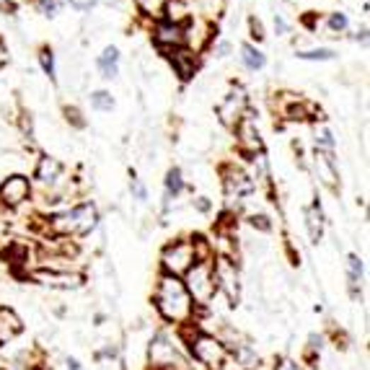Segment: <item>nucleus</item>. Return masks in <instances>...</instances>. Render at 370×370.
Masks as SVG:
<instances>
[{"label": "nucleus", "mask_w": 370, "mask_h": 370, "mask_svg": "<svg viewBox=\"0 0 370 370\" xmlns=\"http://www.w3.org/2000/svg\"><path fill=\"white\" fill-rule=\"evenodd\" d=\"M243 106H246V96L243 91H231L226 98V104H220V120L226 122V125H238L243 120Z\"/></svg>", "instance_id": "obj_11"}, {"label": "nucleus", "mask_w": 370, "mask_h": 370, "mask_svg": "<svg viewBox=\"0 0 370 370\" xmlns=\"http://www.w3.org/2000/svg\"><path fill=\"white\" fill-rule=\"evenodd\" d=\"M329 29L332 31H345L347 29V16L345 13H332L329 16Z\"/></svg>", "instance_id": "obj_30"}, {"label": "nucleus", "mask_w": 370, "mask_h": 370, "mask_svg": "<svg viewBox=\"0 0 370 370\" xmlns=\"http://www.w3.org/2000/svg\"><path fill=\"white\" fill-rule=\"evenodd\" d=\"M218 52H220V57H226V54L231 52V45H228V42H220V45H218Z\"/></svg>", "instance_id": "obj_41"}, {"label": "nucleus", "mask_w": 370, "mask_h": 370, "mask_svg": "<svg viewBox=\"0 0 370 370\" xmlns=\"http://www.w3.org/2000/svg\"><path fill=\"white\" fill-rule=\"evenodd\" d=\"M153 301H156V308L161 311V316L171 321V324L184 326L195 318V303H192L187 287L179 277L163 274L158 279V285H156Z\"/></svg>", "instance_id": "obj_1"}, {"label": "nucleus", "mask_w": 370, "mask_h": 370, "mask_svg": "<svg viewBox=\"0 0 370 370\" xmlns=\"http://www.w3.org/2000/svg\"><path fill=\"white\" fill-rule=\"evenodd\" d=\"M197 210H202V212H207L210 210V202H207V200H204V197H200V200H197Z\"/></svg>", "instance_id": "obj_39"}, {"label": "nucleus", "mask_w": 370, "mask_h": 370, "mask_svg": "<svg viewBox=\"0 0 370 370\" xmlns=\"http://www.w3.org/2000/svg\"><path fill=\"white\" fill-rule=\"evenodd\" d=\"M6 60V54H3V47H0V62Z\"/></svg>", "instance_id": "obj_42"}, {"label": "nucleus", "mask_w": 370, "mask_h": 370, "mask_svg": "<svg viewBox=\"0 0 370 370\" xmlns=\"http://www.w3.org/2000/svg\"><path fill=\"white\" fill-rule=\"evenodd\" d=\"M363 262L360 257L355 254H349L347 259V290H349V298L352 301H360V295H363Z\"/></svg>", "instance_id": "obj_13"}, {"label": "nucleus", "mask_w": 370, "mask_h": 370, "mask_svg": "<svg viewBox=\"0 0 370 370\" xmlns=\"http://www.w3.org/2000/svg\"><path fill=\"white\" fill-rule=\"evenodd\" d=\"M274 29H277L279 34H285V31H287V23L282 21V18H279V16H274Z\"/></svg>", "instance_id": "obj_38"}, {"label": "nucleus", "mask_w": 370, "mask_h": 370, "mask_svg": "<svg viewBox=\"0 0 370 370\" xmlns=\"http://www.w3.org/2000/svg\"><path fill=\"white\" fill-rule=\"evenodd\" d=\"M168 0H137V6L143 8L148 16H161V11L166 8Z\"/></svg>", "instance_id": "obj_27"}, {"label": "nucleus", "mask_w": 370, "mask_h": 370, "mask_svg": "<svg viewBox=\"0 0 370 370\" xmlns=\"http://www.w3.org/2000/svg\"><path fill=\"white\" fill-rule=\"evenodd\" d=\"M241 62L249 70H262L267 65V57L262 50H257L254 45H243L241 47Z\"/></svg>", "instance_id": "obj_21"}, {"label": "nucleus", "mask_w": 370, "mask_h": 370, "mask_svg": "<svg viewBox=\"0 0 370 370\" xmlns=\"http://www.w3.org/2000/svg\"><path fill=\"white\" fill-rule=\"evenodd\" d=\"M274 370H303L298 363H293V360H279L277 365H274Z\"/></svg>", "instance_id": "obj_36"}, {"label": "nucleus", "mask_w": 370, "mask_h": 370, "mask_svg": "<svg viewBox=\"0 0 370 370\" xmlns=\"http://www.w3.org/2000/svg\"><path fill=\"white\" fill-rule=\"evenodd\" d=\"M171 65H174L176 76L182 78V81H187V78L195 76L197 54L192 52V50H184V47H179V50H171Z\"/></svg>", "instance_id": "obj_12"}, {"label": "nucleus", "mask_w": 370, "mask_h": 370, "mask_svg": "<svg viewBox=\"0 0 370 370\" xmlns=\"http://www.w3.org/2000/svg\"><path fill=\"white\" fill-rule=\"evenodd\" d=\"M68 3H70L73 8H78V11H91L96 0H68Z\"/></svg>", "instance_id": "obj_34"}, {"label": "nucleus", "mask_w": 370, "mask_h": 370, "mask_svg": "<svg viewBox=\"0 0 370 370\" xmlns=\"http://www.w3.org/2000/svg\"><path fill=\"white\" fill-rule=\"evenodd\" d=\"M316 145H318V151L321 153H329V156L334 153V137L326 127L316 129Z\"/></svg>", "instance_id": "obj_26"}, {"label": "nucleus", "mask_w": 370, "mask_h": 370, "mask_svg": "<svg viewBox=\"0 0 370 370\" xmlns=\"http://www.w3.org/2000/svg\"><path fill=\"white\" fill-rule=\"evenodd\" d=\"M151 360H153V365H158V368L174 365L176 363L174 345H168L163 337H156V340L151 342Z\"/></svg>", "instance_id": "obj_16"}, {"label": "nucleus", "mask_w": 370, "mask_h": 370, "mask_svg": "<svg viewBox=\"0 0 370 370\" xmlns=\"http://www.w3.org/2000/svg\"><path fill=\"white\" fill-rule=\"evenodd\" d=\"M236 143H238V148H241L243 153H249V156H257V153L262 151L259 129L249 117H243V120L236 125Z\"/></svg>", "instance_id": "obj_9"}, {"label": "nucleus", "mask_w": 370, "mask_h": 370, "mask_svg": "<svg viewBox=\"0 0 370 370\" xmlns=\"http://www.w3.org/2000/svg\"><path fill=\"white\" fill-rule=\"evenodd\" d=\"M236 357H238V363H241L243 368H254V365H257V352H254L249 345H238V347H236Z\"/></svg>", "instance_id": "obj_25"}, {"label": "nucleus", "mask_w": 370, "mask_h": 370, "mask_svg": "<svg viewBox=\"0 0 370 370\" xmlns=\"http://www.w3.org/2000/svg\"><path fill=\"white\" fill-rule=\"evenodd\" d=\"M0 11H3V13H11V11H13V3H11V0H0Z\"/></svg>", "instance_id": "obj_40"}, {"label": "nucleus", "mask_w": 370, "mask_h": 370, "mask_svg": "<svg viewBox=\"0 0 370 370\" xmlns=\"http://www.w3.org/2000/svg\"><path fill=\"white\" fill-rule=\"evenodd\" d=\"M212 274H215V285L220 293H226L231 306H238L241 298V285H238V270H236L231 257H218L212 262Z\"/></svg>", "instance_id": "obj_6"}, {"label": "nucleus", "mask_w": 370, "mask_h": 370, "mask_svg": "<svg viewBox=\"0 0 370 370\" xmlns=\"http://www.w3.org/2000/svg\"><path fill=\"white\" fill-rule=\"evenodd\" d=\"M189 349L200 365H204L207 370H220L228 360V347L226 342L218 340L215 334L195 332L189 337Z\"/></svg>", "instance_id": "obj_4"}, {"label": "nucleus", "mask_w": 370, "mask_h": 370, "mask_svg": "<svg viewBox=\"0 0 370 370\" xmlns=\"http://www.w3.org/2000/svg\"><path fill=\"white\" fill-rule=\"evenodd\" d=\"M65 368L68 370H81V363H78L76 357H65Z\"/></svg>", "instance_id": "obj_37"}, {"label": "nucleus", "mask_w": 370, "mask_h": 370, "mask_svg": "<svg viewBox=\"0 0 370 370\" xmlns=\"http://www.w3.org/2000/svg\"><path fill=\"white\" fill-rule=\"evenodd\" d=\"M129 189H132V195H135L137 200H140V202H145V200H148V189L143 187V182H140V179H132Z\"/></svg>", "instance_id": "obj_31"}, {"label": "nucleus", "mask_w": 370, "mask_h": 370, "mask_svg": "<svg viewBox=\"0 0 370 370\" xmlns=\"http://www.w3.org/2000/svg\"><path fill=\"white\" fill-rule=\"evenodd\" d=\"M313 166H316L318 179H321L326 187L337 189V166H334V156L316 151V156H313Z\"/></svg>", "instance_id": "obj_14"}, {"label": "nucleus", "mask_w": 370, "mask_h": 370, "mask_svg": "<svg viewBox=\"0 0 370 370\" xmlns=\"http://www.w3.org/2000/svg\"><path fill=\"white\" fill-rule=\"evenodd\" d=\"M96 65L104 78H117V73H120V50L117 47H106L101 57L96 60Z\"/></svg>", "instance_id": "obj_20"}, {"label": "nucleus", "mask_w": 370, "mask_h": 370, "mask_svg": "<svg viewBox=\"0 0 370 370\" xmlns=\"http://www.w3.org/2000/svg\"><path fill=\"white\" fill-rule=\"evenodd\" d=\"M251 226L254 228H259V231H270V228H272V223H270V220L265 218V215H251Z\"/></svg>", "instance_id": "obj_32"}, {"label": "nucleus", "mask_w": 370, "mask_h": 370, "mask_svg": "<svg viewBox=\"0 0 370 370\" xmlns=\"http://www.w3.org/2000/svg\"><path fill=\"white\" fill-rule=\"evenodd\" d=\"M301 60H334L337 52L329 50V47H318V50H308V52H298Z\"/></svg>", "instance_id": "obj_24"}, {"label": "nucleus", "mask_w": 370, "mask_h": 370, "mask_svg": "<svg viewBox=\"0 0 370 370\" xmlns=\"http://www.w3.org/2000/svg\"><path fill=\"white\" fill-rule=\"evenodd\" d=\"M31 195V184L26 176L16 174V176H8L6 182L0 184V202L6 207H18L29 200Z\"/></svg>", "instance_id": "obj_7"}, {"label": "nucleus", "mask_w": 370, "mask_h": 370, "mask_svg": "<svg viewBox=\"0 0 370 370\" xmlns=\"http://www.w3.org/2000/svg\"><path fill=\"white\" fill-rule=\"evenodd\" d=\"M251 37L254 39H265V29H262V23L257 18H251Z\"/></svg>", "instance_id": "obj_35"}, {"label": "nucleus", "mask_w": 370, "mask_h": 370, "mask_svg": "<svg viewBox=\"0 0 370 370\" xmlns=\"http://www.w3.org/2000/svg\"><path fill=\"white\" fill-rule=\"evenodd\" d=\"M65 114H68V120H73V125H76V127H83V125H86V122L81 120V112H78V109H70V106H68V109H65Z\"/></svg>", "instance_id": "obj_33"}, {"label": "nucleus", "mask_w": 370, "mask_h": 370, "mask_svg": "<svg viewBox=\"0 0 370 370\" xmlns=\"http://www.w3.org/2000/svg\"><path fill=\"white\" fill-rule=\"evenodd\" d=\"M156 45L166 47V50H179L184 47V26L174 21H163L156 29Z\"/></svg>", "instance_id": "obj_10"}, {"label": "nucleus", "mask_w": 370, "mask_h": 370, "mask_svg": "<svg viewBox=\"0 0 370 370\" xmlns=\"http://www.w3.org/2000/svg\"><path fill=\"white\" fill-rule=\"evenodd\" d=\"M306 228H308L311 241L313 243L321 241V236H324V215H321V207H318V204L306 207Z\"/></svg>", "instance_id": "obj_19"}, {"label": "nucleus", "mask_w": 370, "mask_h": 370, "mask_svg": "<svg viewBox=\"0 0 370 370\" xmlns=\"http://www.w3.org/2000/svg\"><path fill=\"white\" fill-rule=\"evenodd\" d=\"M91 106H93V109H98V112H112V109H114L112 93H109V91L91 93Z\"/></svg>", "instance_id": "obj_23"}, {"label": "nucleus", "mask_w": 370, "mask_h": 370, "mask_svg": "<svg viewBox=\"0 0 370 370\" xmlns=\"http://www.w3.org/2000/svg\"><path fill=\"white\" fill-rule=\"evenodd\" d=\"M34 279L42 285L60 287V290H78L83 285V274L70 272V270H39V272H34Z\"/></svg>", "instance_id": "obj_8"}, {"label": "nucleus", "mask_w": 370, "mask_h": 370, "mask_svg": "<svg viewBox=\"0 0 370 370\" xmlns=\"http://www.w3.org/2000/svg\"><path fill=\"white\" fill-rule=\"evenodd\" d=\"M37 8L45 16L54 18V16H57V11H60V3H57V0H37Z\"/></svg>", "instance_id": "obj_29"}, {"label": "nucleus", "mask_w": 370, "mask_h": 370, "mask_svg": "<svg viewBox=\"0 0 370 370\" xmlns=\"http://www.w3.org/2000/svg\"><path fill=\"white\" fill-rule=\"evenodd\" d=\"M96 207L91 202L76 204L73 210H65L50 220V231L57 236H86L96 226Z\"/></svg>", "instance_id": "obj_2"}, {"label": "nucleus", "mask_w": 370, "mask_h": 370, "mask_svg": "<svg viewBox=\"0 0 370 370\" xmlns=\"http://www.w3.org/2000/svg\"><path fill=\"white\" fill-rule=\"evenodd\" d=\"M37 179L42 184H50V187H54V184L62 179V163L57 158H42L37 166Z\"/></svg>", "instance_id": "obj_18"}, {"label": "nucleus", "mask_w": 370, "mask_h": 370, "mask_svg": "<svg viewBox=\"0 0 370 370\" xmlns=\"http://www.w3.org/2000/svg\"><path fill=\"white\" fill-rule=\"evenodd\" d=\"M39 62H42V70H45L47 76L54 78V57H52V50H39Z\"/></svg>", "instance_id": "obj_28"}, {"label": "nucleus", "mask_w": 370, "mask_h": 370, "mask_svg": "<svg viewBox=\"0 0 370 370\" xmlns=\"http://www.w3.org/2000/svg\"><path fill=\"white\" fill-rule=\"evenodd\" d=\"M251 189H254V179H251L249 174H243V171H236V168H231L226 176V192L231 197H243L249 195Z\"/></svg>", "instance_id": "obj_17"}, {"label": "nucleus", "mask_w": 370, "mask_h": 370, "mask_svg": "<svg viewBox=\"0 0 370 370\" xmlns=\"http://www.w3.org/2000/svg\"><path fill=\"white\" fill-rule=\"evenodd\" d=\"M23 324L21 318L16 316L13 308H0V345H6V342H11L16 337V334H21Z\"/></svg>", "instance_id": "obj_15"}, {"label": "nucleus", "mask_w": 370, "mask_h": 370, "mask_svg": "<svg viewBox=\"0 0 370 370\" xmlns=\"http://www.w3.org/2000/svg\"><path fill=\"white\" fill-rule=\"evenodd\" d=\"M184 189V179H182V168H168L166 174V192L168 197H176Z\"/></svg>", "instance_id": "obj_22"}, {"label": "nucleus", "mask_w": 370, "mask_h": 370, "mask_svg": "<svg viewBox=\"0 0 370 370\" xmlns=\"http://www.w3.org/2000/svg\"><path fill=\"white\" fill-rule=\"evenodd\" d=\"M184 287H187L189 298L195 306H210L215 293H218V285H215V274H212V259H204V262H195L189 267V272L184 274Z\"/></svg>", "instance_id": "obj_3"}, {"label": "nucleus", "mask_w": 370, "mask_h": 370, "mask_svg": "<svg viewBox=\"0 0 370 370\" xmlns=\"http://www.w3.org/2000/svg\"><path fill=\"white\" fill-rule=\"evenodd\" d=\"M0 370H8V368H0Z\"/></svg>", "instance_id": "obj_43"}, {"label": "nucleus", "mask_w": 370, "mask_h": 370, "mask_svg": "<svg viewBox=\"0 0 370 370\" xmlns=\"http://www.w3.org/2000/svg\"><path fill=\"white\" fill-rule=\"evenodd\" d=\"M197 262L195 254V243L192 241H174L168 243L163 249V257H161V265H163V274H171V277H182L189 272V267Z\"/></svg>", "instance_id": "obj_5"}]
</instances>
